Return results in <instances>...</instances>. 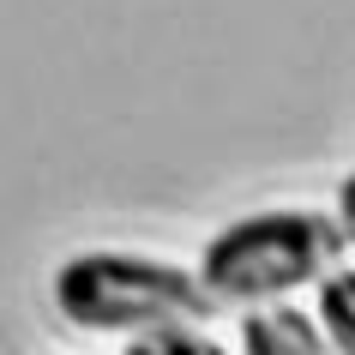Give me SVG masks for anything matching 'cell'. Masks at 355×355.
Wrapping results in <instances>:
<instances>
[{
  "mask_svg": "<svg viewBox=\"0 0 355 355\" xmlns=\"http://www.w3.org/2000/svg\"><path fill=\"white\" fill-rule=\"evenodd\" d=\"M127 355H229V349L211 331H199V325H157V331L132 337Z\"/></svg>",
  "mask_w": 355,
  "mask_h": 355,
  "instance_id": "cell-5",
  "label": "cell"
},
{
  "mask_svg": "<svg viewBox=\"0 0 355 355\" xmlns=\"http://www.w3.org/2000/svg\"><path fill=\"white\" fill-rule=\"evenodd\" d=\"M241 355H337V349L301 307L265 301V307H247L241 319Z\"/></svg>",
  "mask_w": 355,
  "mask_h": 355,
  "instance_id": "cell-3",
  "label": "cell"
},
{
  "mask_svg": "<svg viewBox=\"0 0 355 355\" xmlns=\"http://www.w3.org/2000/svg\"><path fill=\"white\" fill-rule=\"evenodd\" d=\"M343 229H337V211H247L229 229H217L199 253V283L211 289V301H229V307H265V301H283L319 283L343 253Z\"/></svg>",
  "mask_w": 355,
  "mask_h": 355,
  "instance_id": "cell-2",
  "label": "cell"
},
{
  "mask_svg": "<svg viewBox=\"0 0 355 355\" xmlns=\"http://www.w3.org/2000/svg\"><path fill=\"white\" fill-rule=\"evenodd\" d=\"M337 229H343V241L355 247V175L337 181Z\"/></svg>",
  "mask_w": 355,
  "mask_h": 355,
  "instance_id": "cell-6",
  "label": "cell"
},
{
  "mask_svg": "<svg viewBox=\"0 0 355 355\" xmlns=\"http://www.w3.org/2000/svg\"><path fill=\"white\" fill-rule=\"evenodd\" d=\"M313 325L337 355H355V265H331L313 283Z\"/></svg>",
  "mask_w": 355,
  "mask_h": 355,
  "instance_id": "cell-4",
  "label": "cell"
},
{
  "mask_svg": "<svg viewBox=\"0 0 355 355\" xmlns=\"http://www.w3.org/2000/svg\"><path fill=\"white\" fill-rule=\"evenodd\" d=\"M55 313L73 331L96 337H139L157 325H199L211 319V289L199 271L175 259H150V253H114V247H91L55 265Z\"/></svg>",
  "mask_w": 355,
  "mask_h": 355,
  "instance_id": "cell-1",
  "label": "cell"
}]
</instances>
